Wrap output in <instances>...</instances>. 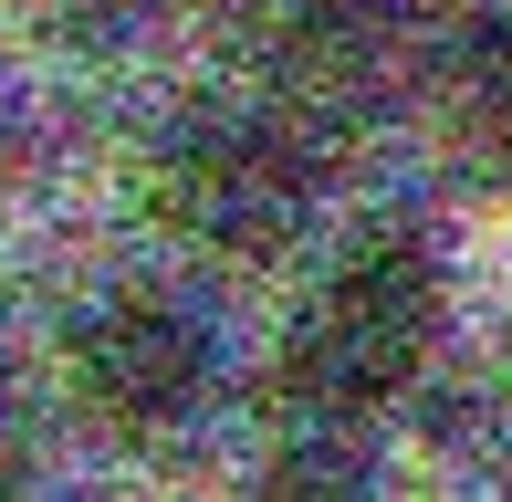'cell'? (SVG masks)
<instances>
[{"instance_id": "cell-5", "label": "cell", "mask_w": 512, "mask_h": 502, "mask_svg": "<svg viewBox=\"0 0 512 502\" xmlns=\"http://www.w3.org/2000/svg\"><path fill=\"white\" fill-rule=\"evenodd\" d=\"M481 147H492L502 178H512V32L492 42V63H481Z\"/></svg>"}, {"instance_id": "cell-1", "label": "cell", "mask_w": 512, "mask_h": 502, "mask_svg": "<svg viewBox=\"0 0 512 502\" xmlns=\"http://www.w3.org/2000/svg\"><path fill=\"white\" fill-rule=\"evenodd\" d=\"M429 346H439V262L408 231H366L345 262H324L283 346V387L304 419H366L429 367Z\"/></svg>"}, {"instance_id": "cell-8", "label": "cell", "mask_w": 512, "mask_h": 502, "mask_svg": "<svg viewBox=\"0 0 512 502\" xmlns=\"http://www.w3.org/2000/svg\"><path fill=\"white\" fill-rule=\"evenodd\" d=\"M11 157H21V136H11V105H0V178H11Z\"/></svg>"}, {"instance_id": "cell-2", "label": "cell", "mask_w": 512, "mask_h": 502, "mask_svg": "<svg viewBox=\"0 0 512 502\" xmlns=\"http://www.w3.org/2000/svg\"><path fill=\"white\" fill-rule=\"evenodd\" d=\"M147 210L178 241L220 251V262H272L293 231L314 220V157L293 126L241 116V105H209L178 116L147 157Z\"/></svg>"}, {"instance_id": "cell-4", "label": "cell", "mask_w": 512, "mask_h": 502, "mask_svg": "<svg viewBox=\"0 0 512 502\" xmlns=\"http://www.w3.org/2000/svg\"><path fill=\"white\" fill-rule=\"evenodd\" d=\"M272 11H283L304 42H366V32L398 21V0H272Z\"/></svg>"}, {"instance_id": "cell-7", "label": "cell", "mask_w": 512, "mask_h": 502, "mask_svg": "<svg viewBox=\"0 0 512 502\" xmlns=\"http://www.w3.org/2000/svg\"><path fill=\"white\" fill-rule=\"evenodd\" d=\"M21 11H53V21H95L105 0H21Z\"/></svg>"}, {"instance_id": "cell-6", "label": "cell", "mask_w": 512, "mask_h": 502, "mask_svg": "<svg viewBox=\"0 0 512 502\" xmlns=\"http://www.w3.org/2000/svg\"><path fill=\"white\" fill-rule=\"evenodd\" d=\"M32 461H42V429H32V408L0 387V492H21V482H32Z\"/></svg>"}, {"instance_id": "cell-3", "label": "cell", "mask_w": 512, "mask_h": 502, "mask_svg": "<svg viewBox=\"0 0 512 502\" xmlns=\"http://www.w3.org/2000/svg\"><path fill=\"white\" fill-rule=\"evenodd\" d=\"M209 377H220V346H209L199 304H178L157 283L95 293L63 325V398L105 440H168V429H189Z\"/></svg>"}]
</instances>
